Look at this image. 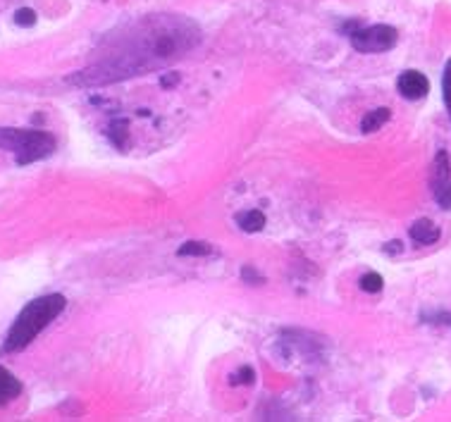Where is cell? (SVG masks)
Segmentation results:
<instances>
[{"instance_id":"obj_11","label":"cell","mask_w":451,"mask_h":422,"mask_svg":"<svg viewBox=\"0 0 451 422\" xmlns=\"http://www.w3.org/2000/svg\"><path fill=\"white\" fill-rule=\"evenodd\" d=\"M361 289L366 291V294H378V291H382V277L378 275V272H368V275L361 277Z\"/></svg>"},{"instance_id":"obj_14","label":"cell","mask_w":451,"mask_h":422,"mask_svg":"<svg viewBox=\"0 0 451 422\" xmlns=\"http://www.w3.org/2000/svg\"><path fill=\"white\" fill-rule=\"evenodd\" d=\"M442 91H444V103H447V110L451 115V60L444 67V79H442Z\"/></svg>"},{"instance_id":"obj_4","label":"cell","mask_w":451,"mask_h":422,"mask_svg":"<svg viewBox=\"0 0 451 422\" xmlns=\"http://www.w3.org/2000/svg\"><path fill=\"white\" fill-rule=\"evenodd\" d=\"M432 194L442 208H451V172L447 153L440 151L432 167Z\"/></svg>"},{"instance_id":"obj_7","label":"cell","mask_w":451,"mask_h":422,"mask_svg":"<svg viewBox=\"0 0 451 422\" xmlns=\"http://www.w3.org/2000/svg\"><path fill=\"white\" fill-rule=\"evenodd\" d=\"M19 394H22V384H19V379L10 370L0 367V406L8 403V401H12V399H17Z\"/></svg>"},{"instance_id":"obj_1","label":"cell","mask_w":451,"mask_h":422,"mask_svg":"<svg viewBox=\"0 0 451 422\" xmlns=\"http://www.w3.org/2000/svg\"><path fill=\"white\" fill-rule=\"evenodd\" d=\"M65 305H67V298L60 294L41 296L36 301H31L17 315L15 325H12V329L8 332V337H5L3 353H17L26 349V346L65 310Z\"/></svg>"},{"instance_id":"obj_15","label":"cell","mask_w":451,"mask_h":422,"mask_svg":"<svg viewBox=\"0 0 451 422\" xmlns=\"http://www.w3.org/2000/svg\"><path fill=\"white\" fill-rule=\"evenodd\" d=\"M15 22H17L19 26H33V24H36V12L29 10V8L17 10V12H15Z\"/></svg>"},{"instance_id":"obj_10","label":"cell","mask_w":451,"mask_h":422,"mask_svg":"<svg viewBox=\"0 0 451 422\" xmlns=\"http://www.w3.org/2000/svg\"><path fill=\"white\" fill-rule=\"evenodd\" d=\"M127 129H129V122L127 120H115L110 129H108V136H110V141L118 148H125L127 146Z\"/></svg>"},{"instance_id":"obj_6","label":"cell","mask_w":451,"mask_h":422,"mask_svg":"<svg viewBox=\"0 0 451 422\" xmlns=\"http://www.w3.org/2000/svg\"><path fill=\"white\" fill-rule=\"evenodd\" d=\"M411 239L415 243H420V246H430V243H435L437 239H440V227L432 222V220H418V222H413V227H411Z\"/></svg>"},{"instance_id":"obj_16","label":"cell","mask_w":451,"mask_h":422,"mask_svg":"<svg viewBox=\"0 0 451 422\" xmlns=\"http://www.w3.org/2000/svg\"><path fill=\"white\" fill-rule=\"evenodd\" d=\"M242 277L246 279V282H251V284H261L263 282V277L258 275V272L254 268H244L242 270Z\"/></svg>"},{"instance_id":"obj_9","label":"cell","mask_w":451,"mask_h":422,"mask_svg":"<svg viewBox=\"0 0 451 422\" xmlns=\"http://www.w3.org/2000/svg\"><path fill=\"white\" fill-rule=\"evenodd\" d=\"M389 117H392V112H389V107H378V110H370L361 122V129H363L366 134H373L378 132L380 127H385Z\"/></svg>"},{"instance_id":"obj_2","label":"cell","mask_w":451,"mask_h":422,"mask_svg":"<svg viewBox=\"0 0 451 422\" xmlns=\"http://www.w3.org/2000/svg\"><path fill=\"white\" fill-rule=\"evenodd\" d=\"M0 148L17 155V165L43 160L56 151V139L38 129H5L0 127Z\"/></svg>"},{"instance_id":"obj_17","label":"cell","mask_w":451,"mask_h":422,"mask_svg":"<svg viewBox=\"0 0 451 422\" xmlns=\"http://www.w3.org/2000/svg\"><path fill=\"white\" fill-rule=\"evenodd\" d=\"M385 253L394 255V253H401V241H389L385 246Z\"/></svg>"},{"instance_id":"obj_18","label":"cell","mask_w":451,"mask_h":422,"mask_svg":"<svg viewBox=\"0 0 451 422\" xmlns=\"http://www.w3.org/2000/svg\"><path fill=\"white\" fill-rule=\"evenodd\" d=\"M177 81H180V77H177V74H170V77L165 74V77L160 79V84L167 88V86H177Z\"/></svg>"},{"instance_id":"obj_12","label":"cell","mask_w":451,"mask_h":422,"mask_svg":"<svg viewBox=\"0 0 451 422\" xmlns=\"http://www.w3.org/2000/svg\"><path fill=\"white\" fill-rule=\"evenodd\" d=\"M210 253V246L203 241H187L184 246L177 250V255H208Z\"/></svg>"},{"instance_id":"obj_3","label":"cell","mask_w":451,"mask_h":422,"mask_svg":"<svg viewBox=\"0 0 451 422\" xmlns=\"http://www.w3.org/2000/svg\"><path fill=\"white\" fill-rule=\"evenodd\" d=\"M396 41H399V33L389 24H373V26H366V29L351 31V46L361 53L392 51Z\"/></svg>"},{"instance_id":"obj_13","label":"cell","mask_w":451,"mask_h":422,"mask_svg":"<svg viewBox=\"0 0 451 422\" xmlns=\"http://www.w3.org/2000/svg\"><path fill=\"white\" fill-rule=\"evenodd\" d=\"M256 382V372L251 367H239V370L232 374V384H254Z\"/></svg>"},{"instance_id":"obj_5","label":"cell","mask_w":451,"mask_h":422,"mask_svg":"<svg viewBox=\"0 0 451 422\" xmlns=\"http://www.w3.org/2000/svg\"><path fill=\"white\" fill-rule=\"evenodd\" d=\"M396 88H399V93L408 100H420L425 98L430 93V81L423 72L418 70H406L404 74L396 81Z\"/></svg>"},{"instance_id":"obj_8","label":"cell","mask_w":451,"mask_h":422,"mask_svg":"<svg viewBox=\"0 0 451 422\" xmlns=\"http://www.w3.org/2000/svg\"><path fill=\"white\" fill-rule=\"evenodd\" d=\"M234 222L239 224V229L249 231V234H256L265 227V215L261 210H244V213L234 215Z\"/></svg>"}]
</instances>
